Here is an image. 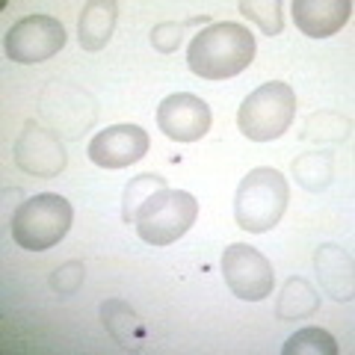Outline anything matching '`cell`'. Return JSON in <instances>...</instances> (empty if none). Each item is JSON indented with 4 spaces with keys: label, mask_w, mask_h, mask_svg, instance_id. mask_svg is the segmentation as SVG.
Returning a JSON list of instances; mask_svg holds the SVG:
<instances>
[{
    "label": "cell",
    "mask_w": 355,
    "mask_h": 355,
    "mask_svg": "<svg viewBox=\"0 0 355 355\" xmlns=\"http://www.w3.org/2000/svg\"><path fill=\"white\" fill-rule=\"evenodd\" d=\"M254 60V36L249 27L234 21H216L198 30L190 48H187V65L202 80H228L246 71Z\"/></svg>",
    "instance_id": "obj_1"
},
{
    "label": "cell",
    "mask_w": 355,
    "mask_h": 355,
    "mask_svg": "<svg viewBox=\"0 0 355 355\" xmlns=\"http://www.w3.org/2000/svg\"><path fill=\"white\" fill-rule=\"evenodd\" d=\"M287 202H291L287 178L272 166H258L237 187L234 219L249 234H266L282 222Z\"/></svg>",
    "instance_id": "obj_2"
},
{
    "label": "cell",
    "mask_w": 355,
    "mask_h": 355,
    "mask_svg": "<svg viewBox=\"0 0 355 355\" xmlns=\"http://www.w3.org/2000/svg\"><path fill=\"white\" fill-rule=\"evenodd\" d=\"M74 222V207L69 198L60 193H39L24 198L12 219H9V231L12 240L27 252H48L69 234Z\"/></svg>",
    "instance_id": "obj_3"
},
{
    "label": "cell",
    "mask_w": 355,
    "mask_h": 355,
    "mask_svg": "<svg viewBox=\"0 0 355 355\" xmlns=\"http://www.w3.org/2000/svg\"><path fill=\"white\" fill-rule=\"evenodd\" d=\"M293 116H296L293 86L272 80L258 86L243 101L237 113V125L243 137H249L252 142H270V139H279L293 125Z\"/></svg>",
    "instance_id": "obj_4"
},
{
    "label": "cell",
    "mask_w": 355,
    "mask_h": 355,
    "mask_svg": "<svg viewBox=\"0 0 355 355\" xmlns=\"http://www.w3.org/2000/svg\"><path fill=\"white\" fill-rule=\"evenodd\" d=\"M198 202L187 190H160L137 214L133 225L148 246H172L196 225Z\"/></svg>",
    "instance_id": "obj_5"
},
{
    "label": "cell",
    "mask_w": 355,
    "mask_h": 355,
    "mask_svg": "<svg viewBox=\"0 0 355 355\" xmlns=\"http://www.w3.org/2000/svg\"><path fill=\"white\" fill-rule=\"evenodd\" d=\"M39 113L51 125V130L65 133V137H80L86 128L95 125L98 104L86 89L74 83H51L39 98Z\"/></svg>",
    "instance_id": "obj_6"
},
{
    "label": "cell",
    "mask_w": 355,
    "mask_h": 355,
    "mask_svg": "<svg viewBox=\"0 0 355 355\" xmlns=\"http://www.w3.org/2000/svg\"><path fill=\"white\" fill-rule=\"evenodd\" d=\"M65 27L51 15H27L6 30V57L18 65L44 62L65 48Z\"/></svg>",
    "instance_id": "obj_7"
},
{
    "label": "cell",
    "mask_w": 355,
    "mask_h": 355,
    "mask_svg": "<svg viewBox=\"0 0 355 355\" xmlns=\"http://www.w3.org/2000/svg\"><path fill=\"white\" fill-rule=\"evenodd\" d=\"M222 275L231 293L243 302H261L275 287L272 263L249 243H231L222 252Z\"/></svg>",
    "instance_id": "obj_8"
},
{
    "label": "cell",
    "mask_w": 355,
    "mask_h": 355,
    "mask_svg": "<svg viewBox=\"0 0 355 355\" xmlns=\"http://www.w3.org/2000/svg\"><path fill=\"white\" fill-rule=\"evenodd\" d=\"M12 157L21 172H27L33 178H44V181L57 178L65 169V163H69L65 142L60 139V133L51 128H42L36 119L24 121V130L15 139Z\"/></svg>",
    "instance_id": "obj_9"
},
{
    "label": "cell",
    "mask_w": 355,
    "mask_h": 355,
    "mask_svg": "<svg viewBox=\"0 0 355 355\" xmlns=\"http://www.w3.org/2000/svg\"><path fill=\"white\" fill-rule=\"evenodd\" d=\"M157 128L175 142H196L210 130V107L198 95L175 92L157 107Z\"/></svg>",
    "instance_id": "obj_10"
},
{
    "label": "cell",
    "mask_w": 355,
    "mask_h": 355,
    "mask_svg": "<svg viewBox=\"0 0 355 355\" xmlns=\"http://www.w3.org/2000/svg\"><path fill=\"white\" fill-rule=\"evenodd\" d=\"M148 154V133L139 125H113L89 142V160L101 169H125Z\"/></svg>",
    "instance_id": "obj_11"
},
{
    "label": "cell",
    "mask_w": 355,
    "mask_h": 355,
    "mask_svg": "<svg viewBox=\"0 0 355 355\" xmlns=\"http://www.w3.org/2000/svg\"><path fill=\"white\" fill-rule=\"evenodd\" d=\"M352 15L349 0H293V21L296 27L311 39H329Z\"/></svg>",
    "instance_id": "obj_12"
},
{
    "label": "cell",
    "mask_w": 355,
    "mask_h": 355,
    "mask_svg": "<svg viewBox=\"0 0 355 355\" xmlns=\"http://www.w3.org/2000/svg\"><path fill=\"white\" fill-rule=\"evenodd\" d=\"M314 266L320 275V287L338 302H352L355 293V270H352V254L335 243H323L314 254Z\"/></svg>",
    "instance_id": "obj_13"
},
{
    "label": "cell",
    "mask_w": 355,
    "mask_h": 355,
    "mask_svg": "<svg viewBox=\"0 0 355 355\" xmlns=\"http://www.w3.org/2000/svg\"><path fill=\"white\" fill-rule=\"evenodd\" d=\"M101 323L107 329V335L113 338L125 352H142L148 340L146 323L139 320V314L133 311L125 299H104L101 302Z\"/></svg>",
    "instance_id": "obj_14"
},
{
    "label": "cell",
    "mask_w": 355,
    "mask_h": 355,
    "mask_svg": "<svg viewBox=\"0 0 355 355\" xmlns=\"http://www.w3.org/2000/svg\"><path fill=\"white\" fill-rule=\"evenodd\" d=\"M119 21V3L116 0H92L83 6L80 21H77V42L83 51H101L113 39Z\"/></svg>",
    "instance_id": "obj_15"
},
{
    "label": "cell",
    "mask_w": 355,
    "mask_h": 355,
    "mask_svg": "<svg viewBox=\"0 0 355 355\" xmlns=\"http://www.w3.org/2000/svg\"><path fill=\"white\" fill-rule=\"evenodd\" d=\"M320 308V296L305 279H287L282 287L279 305H275V317L279 320H305L311 314H317Z\"/></svg>",
    "instance_id": "obj_16"
},
{
    "label": "cell",
    "mask_w": 355,
    "mask_h": 355,
    "mask_svg": "<svg viewBox=\"0 0 355 355\" xmlns=\"http://www.w3.org/2000/svg\"><path fill=\"white\" fill-rule=\"evenodd\" d=\"M293 178L299 181V187H305L311 193H320L326 190L335 178V160L331 154L326 151H311V154H302V157L293 160Z\"/></svg>",
    "instance_id": "obj_17"
},
{
    "label": "cell",
    "mask_w": 355,
    "mask_h": 355,
    "mask_svg": "<svg viewBox=\"0 0 355 355\" xmlns=\"http://www.w3.org/2000/svg\"><path fill=\"white\" fill-rule=\"evenodd\" d=\"M166 187H169V184H166V178H163V175H151V172H146V175L130 178V184L125 187V196H121V219H125L128 225H133V219H137L139 210L151 202L154 193L166 190Z\"/></svg>",
    "instance_id": "obj_18"
},
{
    "label": "cell",
    "mask_w": 355,
    "mask_h": 355,
    "mask_svg": "<svg viewBox=\"0 0 355 355\" xmlns=\"http://www.w3.org/2000/svg\"><path fill=\"white\" fill-rule=\"evenodd\" d=\"M284 355H338V340L326 329H299L282 347Z\"/></svg>",
    "instance_id": "obj_19"
},
{
    "label": "cell",
    "mask_w": 355,
    "mask_h": 355,
    "mask_svg": "<svg viewBox=\"0 0 355 355\" xmlns=\"http://www.w3.org/2000/svg\"><path fill=\"white\" fill-rule=\"evenodd\" d=\"M240 12L254 21L263 30V36H279L284 30L282 0H240Z\"/></svg>",
    "instance_id": "obj_20"
},
{
    "label": "cell",
    "mask_w": 355,
    "mask_h": 355,
    "mask_svg": "<svg viewBox=\"0 0 355 355\" xmlns=\"http://www.w3.org/2000/svg\"><path fill=\"white\" fill-rule=\"evenodd\" d=\"M83 275H86V266L83 261H69V263H62L53 270L51 275V291L57 293V296H71L77 293V287L83 284Z\"/></svg>",
    "instance_id": "obj_21"
},
{
    "label": "cell",
    "mask_w": 355,
    "mask_h": 355,
    "mask_svg": "<svg viewBox=\"0 0 355 355\" xmlns=\"http://www.w3.org/2000/svg\"><path fill=\"white\" fill-rule=\"evenodd\" d=\"M184 42V24H175V21H163V24H157L151 30V44L154 51L160 53H172L181 48Z\"/></svg>",
    "instance_id": "obj_22"
}]
</instances>
